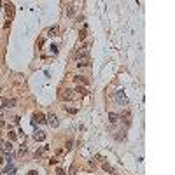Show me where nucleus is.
Listing matches in <instances>:
<instances>
[{"instance_id":"f03ea898","label":"nucleus","mask_w":175,"mask_h":175,"mask_svg":"<svg viewBox=\"0 0 175 175\" xmlns=\"http://www.w3.org/2000/svg\"><path fill=\"white\" fill-rule=\"evenodd\" d=\"M46 121L49 123V126H51V128H58V126H60V119H58L54 114H49Z\"/></svg>"},{"instance_id":"423d86ee","label":"nucleus","mask_w":175,"mask_h":175,"mask_svg":"<svg viewBox=\"0 0 175 175\" xmlns=\"http://www.w3.org/2000/svg\"><path fill=\"white\" fill-rule=\"evenodd\" d=\"M37 121H39V123H46V116H44L42 112L35 114V116H33V123H37Z\"/></svg>"},{"instance_id":"39448f33","label":"nucleus","mask_w":175,"mask_h":175,"mask_svg":"<svg viewBox=\"0 0 175 175\" xmlns=\"http://www.w3.org/2000/svg\"><path fill=\"white\" fill-rule=\"evenodd\" d=\"M33 138H35L37 142H42V140L46 138V133H44V131H40V130H37V131H35V135H33Z\"/></svg>"},{"instance_id":"f8f14e48","label":"nucleus","mask_w":175,"mask_h":175,"mask_svg":"<svg viewBox=\"0 0 175 175\" xmlns=\"http://www.w3.org/2000/svg\"><path fill=\"white\" fill-rule=\"evenodd\" d=\"M75 91H77V93H79V95H81V96H84V95H86V93H88V91H86V88H81V86H79V88H77V89H75Z\"/></svg>"},{"instance_id":"f3484780","label":"nucleus","mask_w":175,"mask_h":175,"mask_svg":"<svg viewBox=\"0 0 175 175\" xmlns=\"http://www.w3.org/2000/svg\"><path fill=\"white\" fill-rule=\"evenodd\" d=\"M70 149H72V140L67 142V151H70Z\"/></svg>"},{"instance_id":"0eeeda50","label":"nucleus","mask_w":175,"mask_h":175,"mask_svg":"<svg viewBox=\"0 0 175 175\" xmlns=\"http://www.w3.org/2000/svg\"><path fill=\"white\" fill-rule=\"evenodd\" d=\"M109 121H110L112 124H116V123L119 121V116L116 114V112H110V114H109Z\"/></svg>"},{"instance_id":"a211bd4d","label":"nucleus","mask_w":175,"mask_h":175,"mask_svg":"<svg viewBox=\"0 0 175 175\" xmlns=\"http://www.w3.org/2000/svg\"><path fill=\"white\" fill-rule=\"evenodd\" d=\"M26 175H39V172H35V170H30Z\"/></svg>"},{"instance_id":"6e6552de","label":"nucleus","mask_w":175,"mask_h":175,"mask_svg":"<svg viewBox=\"0 0 175 175\" xmlns=\"http://www.w3.org/2000/svg\"><path fill=\"white\" fill-rule=\"evenodd\" d=\"M16 105V100L14 98H11V100H4V107H7V109H11V107H14Z\"/></svg>"},{"instance_id":"20e7f679","label":"nucleus","mask_w":175,"mask_h":175,"mask_svg":"<svg viewBox=\"0 0 175 175\" xmlns=\"http://www.w3.org/2000/svg\"><path fill=\"white\" fill-rule=\"evenodd\" d=\"M60 96H61V100H70L74 95H72V89H68V88H67V89H61Z\"/></svg>"},{"instance_id":"2eb2a0df","label":"nucleus","mask_w":175,"mask_h":175,"mask_svg":"<svg viewBox=\"0 0 175 175\" xmlns=\"http://www.w3.org/2000/svg\"><path fill=\"white\" fill-rule=\"evenodd\" d=\"M9 140H11V142L16 140V133H14V131H9Z\"/></svg>"},{"instance_id":"4468645a","label":"nucleus","mask_w":175,"mask_h":175,"mask_svg":"<svg viewBox=\"0 0 175 175\" xmlns=\"http://www.w3.org/2000/svg\"><path fill=\"white\" fill-rule=\"evenodd\" d=\"M103 170H105V172H114V168H112L110 165H107V163L103 165Z\"/></svg>"},{"instance_id":"7ed1b4c3","label":"nucleus","mask_w":175,"mask_h":175,"mask_svg":"<svg viewBox=\"0 0 175 175\" xmlns=\"http://www.w3.org/2000/svg\"><path fill=\"white\" fill-rule=\"evenodd\" d=\"M0 151L5 152V154H11V151H12V144H11V142H0Z\"/></svg>"},{"instance_id":"9d476101","label":"nucleus","mask_w":175,"mask_h":175,"mask_svg":"<svg viewBox=\"0 0 175 175\" xmlns=\"http://www.w3.org/2000/svg\"><path fill=\"white\" fill-rule=\"evenodd\" d=\"M5 11H7L9 16H12V12H14V5H12V4H7V5H5Z\"/></svg>"},{"instance_id":"1a4fd4ad","label":"nucleus","mask_w":175,"mask_h":175,"mask_svg":"<svg viewBox=\"0 0 175 175\" xmlns=\"http://www.w3.org/2000/svg\"><path fill=\"white\" fill-rule=\"evenodd\" d=\"M74 11H75V5H74V4H68V5H67V14H68V16H72V14H74Z\"/></svg>"},{"instance_id":"f257e3e1","label":"nucleus","mask_w":175,"mask_h":175,"mask_svg":"<svg viewBox=\"0 0 175 175\" xmlns=\"http://www.w3.org/2000/svg\"><path fill=\"white\" fill-rule=\"evenodd\" d=\"M116 100H117V103H121V105H128V98H126V95L121 89L116 91Z\"/></svg>"},{"instance_id":"ddd939ff","label":"nucleus","mask_w":175,"mask_h":175,"mask_svg":"<svg viewBox=\"0 0 175 175\" xmlns=\"http://www.w3.org/2000/svg\"><path fill=\"white\" fill-rule=\"evenodd\" d=\"M56 33H58V28H56V26L49 28V35H56Z\"/></svg>"},{"instance_id":"9b49d317","label":"nucleus","mask_w":175,"mask_h":175,"mask_svg":"<svg viewBox=\"0 0 175 175\" xmlns=\"http://www.w3.org/2000/svg\"><path fill=\"white\" fill-rule=\"evenodd\" d=\"M75 82L77 84H88V81L84 79V77H75Z\"/></svg>"},{"instance_id":"aec40b11","label":"nucleus","mask_w":175,"mask_h":175,"mask_svg":"<svg viewBox=\"0 0 175 175\" xmlns=\"http://www.w3.org/2000/svg\"><path fill=\"white\" fill-rule=\"evenodd\" d=\"M51 51L53 53H58V46H51Z\"/></svg>"},{"instance_id":"6ab92c4d","label":"nucleus","mask_w":175,"mask_h":175,"mask_svg":"<svg viewBox=\"0 0 175 175\" xmlns=\"http://www.w3.org/2000/svg\"><path fill=\"white\" fill-rule=\"evenodd\" d=\"M56 173H58V175H65V172H63L61 168H58V170H56Z\"/></svg>"},{"instance_id":"dca6fc26","label":"nucleus","mask_w":175,"mask_h":175,"mask_svg":"<svg viewBox=\"0 0 175 175\" xmlns=\"http://www.w3.org/2000/svg\"><path fill=\"white\" fill-rule=\"evenodd\" d=\"M68 114H77V109H65Z\"/></svg>"}]
</instances>
